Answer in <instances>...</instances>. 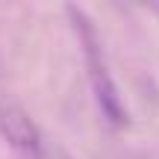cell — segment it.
<instances>
[{
    "mask_svg": "<svg viewBox=\"0 0 159 159\" xmlns=\"http://www.w3.org/2000/svg\"><path fill=\"white\" fill-rule=\"evenodd\" d=\"M68 18H71V27H74L80 44H83L85 53V68H89V80H91V89H94L97 97V106H100L103 118L115 127H124L127 124V112H124V103H121L118 94V85H115L112 74H109V65L106 56H103V47H100V35H97L91 18L85 15L80 6H68Z\"/></svg>",
    "mask_w": 159,
    "mask_h": 159,
    "instance_id": "obj_1",
    "label": "cell"
},
{
    "mask_svg": "<svg viewBox=\"0 0 159 159\" xmlns=\"http://www.w3.org/2000/svg\"><path fill=\"white\" fill-rule=\"evenodd\" d=\"M0 133H3V139L12 148L24 150L30 156H35V150L44 142L39 127L33 124V118L21 106H15V103H0Z\"/></svg>",
    "mask_w": 159,
    "mask_h": 159,
    "instance_id": "obj_2",
    "label": "cell"
},
{
    "mask_svg": "<svg viewBox=\"0 0 159 159\" xmlns=\"http://www.w3.org/2000/svg\"><path fill=\"white\" fill-rule=\"evenodd\" d=\"M35 159H74V156H71L68 150L56 148V144H47V142H41V148L35 150Z\"/></svg>",
    "mask_w": 159,
    "mask_h": 159,
    "instance_id": "obj_3",
    "label": "cell"
}]
</instances>
